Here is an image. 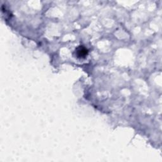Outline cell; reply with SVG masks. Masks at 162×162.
I'll return each mask as SVG.
<instances>
[{"label":"cell","instance_id":"obj_1","mask_svg":"<svg viewBox=\"0 0 162 162\" xmlns=\"http://www.w3.org/2000/svg\"><path fill=\"white\" fill-rule=\"evenodd\" d=\"M75 53L77 57L79 58H84L88 55V50L84 47L80 46L77 48V50H75Z\"/></svg>","mask_w":162,"mask_h":162}]
</instances>
